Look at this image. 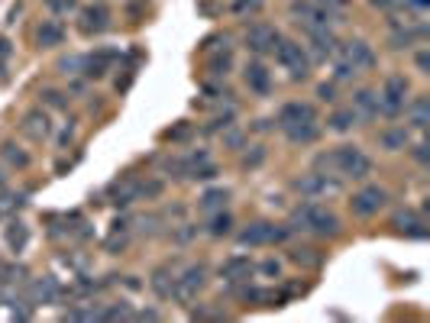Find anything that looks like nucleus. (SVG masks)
I'll return each mask as SVG.
<instances>
[{
    "label": "nucleus",
    "mask_w": 430,
    "mask_h": 323,
    "mask_svg": "<svg viewBox=\"0 0 430 323\" xmlns=\"http://www.w3.org/2000/svg\"><path fill=\"white\" fill-rule=\"evenodd\" d=\"M314 169L321 175H346L353 181H366L372 175V162L359 146H337L333 152H321L314 159Z\"/></svg>",
    "instance_id": "1"
},
{
    "label": "nucleus",
    "mask_w": 430,
    "mask_h": 323,
    "mask_svg": "<svg viewBox=\"0 0 430 323\" xmlns=\"http://www.w3.org/2000/svg\"><path fill=\"white\" fill-rule=\"evenodd\" d=\"M292 224L298 226V230L317 233V236H337V233H340L337 214L327 210V207H321V204H314V200H307V204H301V207L294 210Z\"/></svg>",
    "instance_id": "2"
},
{
    "label": "nucleus",
    "mask_w": 430,
    "mask_h": 323,
    "mask_svg": "<svg viewBox=\"0 0 430 323\" xmlns=\"http://www.w3.org/2000/svg\"><path fill=\"white\" fill-rule=\"evenodd\" d=\"M292 13L298 16V23L304 26V32L307 30H330L333 23H340V20H337L340 13L321 7L317 0H292Z\"/></svg>",
    "instance_id": "3"
},
{
    "label": "nucleus",
    "mask_w": 430,
    "mask_h": 323,
    "mask_svg": "<svg viewBox=\"0 0 430 323\" xmlns=\"http://www.w3.org/2000/svg\"><path fill=\"white\" fill-rule=\"evenodd\" d=\"M275 59H278L282 68L292 71L294 81H304V78L311 75V59H307L304 46H298V42H292V39H278Z\"/></svg>",
    "instance_id": "4"
},
{
    "label": "nucleus",
    "mask_w": 430,
    "mask_h": 323,
    "mask_svg": "<svg viewBox=\"0 0 430 323\" xmlns=\"http://www.w3.org/2000/svg\"><path fill=\"white\" fill-rule=\"evenodd\" d=\"M407 91H411V85H407V78H405V75H388V78H385L382 94H378V114H385V116H398L401 110H405Z\"/></svg>",
    "instance_id": "5"
},
{
    "label": "nucleus",
    "mask_w": 430,
    "mask_h": 323,
    "mask_svg": "<svg viewBox=\"0 0 430 323\" xmlns=\"http://www.w3.org/2000/svg\"><path fill=\"white\" fill-rule=\"evenodd\" d=\"M204 285H208V265H188L181 275H175V291H172V298L181 300V304H191Z\"/></svg>",
    "instance_id": "6"
},
{
    "label": "nucleus",
    "mask_w": 430,
    "mask_h": 323,
    "mask_svg": "<svg viewBox=\"0 0 430 323\" xmlns=\"http://www.w3.org/2000/svg\"><path fill=\"white\" fill-rule=\"evenodd\" d=\"M278 39H282V32H278L275 26L253 23L249 30H246V49H249L253 55H269V52H275Z\"/></svg>",
    "instance_id": "7"
},
{
    "label": "nucleus",
    "mask_w": 430,
    "mask_h": 323,
    "mask_svg": "<svg viewBox=\"0 0 430 323\" xmlns=\"http://www.w3.org/2000/svg\"><path fill=\"white\" fill-rule=\"evenodd\" d=\"M288 236V230L275 224H253L239 233V246H269V243H282Z\"/></svg>",
    "instance_id": "8"
},
{
    "label": "nucleus",
    "mask_w": 430,
    "mask_h": 323,
    "mask_svg": "<svg viewBox=\"0 0 430 323\" xmlns=\"http://www.w3.org/2000/svg\"><path fill=\"white\" fill-rule=\"evenodd\" d=\"M350 204H353V210L359 217H372V214H378V210L388 204V191L378 188V185H369V188H362V191H356Z\"/></svg>",
    "instance_id": "9"
},
{
    "label": "nucleus",
    "mask_w": 430,
    "mask_h": 323,
    "mask_svg": "<svg viewBox=\"0 0 430 323\" xmlns=\"http://www.w3.org/2000/svg\"><path fill=\"white\" fill-rule=\"evenodd\" d=\"M294 188H298L304 197H321V194H337L340 188H343V181L333 175H321V171H314V175H304L294 181Z\"/></svg>",
    "instance_id": "10"
},
{
    "label": "nucleus",
    "mask_w": 430,
    "mask_h": 323,
    "mask_svg": "<svg viewBox=\"0 0 430 323\" xmlns=\"http://www.w3.org/2000/svg\"><path fill=\"white\" fill-rule=\"evenodd\" d=\"M337 52L343 55V59L353 65L356 71L376 68V52H372V46H369V42H362V39H350V42H343V49H337Z\"/></svg>",
    "instance_id": "11"
},
{
    "label": "nucleus",
    "mask_w": 430,
    "mask_h": 323,
    "mask_svg": "<svg viewBox=\"0 0 430 323\" xmlns=\"http://www.w3.org/2000/svg\"><path fill=\"white\" fill-rule=\"evenodd\" d=\"M311 120H317V110L311 107V104H301V100L285 104L282 114H278V126H282V130H288V126H294V123H311Z\"/></svg>",
    "instance_id": "12"
},
{
    "label": "nucleus",
    "mask_w": 430,
    "mask_h": 323,
    "mask_svg": "<svg viewBox=\"0 0 430 323\" xmlns=\"http://www.w3.org/2000/svg\"><path fill=\"white\" fill-rule=\"evenodd\" d=\"M307 36H311V52H314V59H333V52H337V39H333L330 30H307Z\"/></svg>",
    "instance_id": "13"
},
{
    "label": "nucleus",
    "mask_w": 430,
    "mask_h": 323,
    "mask_svg": "<svg viewBox=\"0 0 430 323\" xmlns=\"http://www.w3.org/2000/svg\"><path fill=\"white\" fill-rule=\"evenodd\" d=\"M249 275H253V262L246 255H233L220 265V278H227V281H249Z\"/></svg>",
    "instance_id": "14"
},
{
    "label": "nucleus",
    "mask_w": 430,
    "mask_h": 323,
    "mask_svg": "<svg viewBox=\"0 0 430 323\" xmlns=\"http://www.w3.org/2000/svg\"><path fill=\"white\" fill-rule=\"evenodd\" d=\"M110 26V13L104 7H88L81 10V32L94 36V32H104Z\"/></svg>",
    "instance_id": "15"
},
{
    "label": "nucleus",
    "mask_w": 430,
    "mask_h": 323,
    "mask_svg": "<svg viewBox=\"0 0 430 323\" xmlns=\"http://www.w3.org/2000/svg\"><path fill=\"white\" fill-rule=\"evenodd\" d=\"M30 294H32V300H36V304H55V300H59V294H61V288H59V281H55L52 275H46V278H36V281H32Z\"/></svg>",
    "instance_id": "16"
},
{
    "label": "nucleus",
    "mask_w": 430,
    "mask_h": 323,
    "mask_svg": "<svg viewBox=\"0 0 430 323\" xmlns=\"http://www.w3.org/2000/svg\"><path fill=\"white\" fill-rule=\"evenodd\" d=\"M36 42L42 49H55L65 42V26L59 23V20H46V23L36 30Z\"/></svg>",
    "instance_id": "17"
},
{
    "label": "nucleus",
    "mask_w": 430,
    "mask_h": 323,
    "mask_svg": "<svg viewBox=\"0 0 430 323\" xmlns=\"http://www.w3.org/2000/svg\"><path fill=\"white\" fill-rule=\"evenodd\" d=\"M246 85L253 87L256 94H269L272 91V75L265 71V65H262V62L246 65Z\"/></svg>",
    "instance_id": "18"
},
{
    "label": "nucleus",
    "mask_w": 430,
    "mask_h": 323,
    "mask_svg": "<svg viewBox=\"0 0 430 323\" xmlns=\"http://www.w3.org/2000/svg\"><path fill=\"white\" fill-rule=\"evenodd\" d=\"M285 136L292 139L294 146H311V142L321 139V126H317V120H311V123H294L285 130Z\"/></svg>",
    "instance_id": "19"
},
{
    "label": "nucleus",
    "mask_w": 430,
    "mask_h": 323,
    "mask_svg": "<svg viewBox=\"0 0 430 323\" xmlns=\"http://www.w3.org/2000/svg\"><path fill=\"white\" fill-rule=\"evenodd\" d=\"M378 142H382V149H388V152H401V149H407V142H411V133H407L405 126H388V130L378 133Z\"/></svg>",
    "instance_id": "20"
},
{
    "label": "nucleus",
    "mask_w": 430,
    "mask_h": 323,
    "mask_svg": "<svg viewBox=\"0 0 430 323\" xmlns=\"http://www.w3.org/2000/svg\"><path fill=\"white\" fill-rule=\"evenodd\" d=\"M353 110L362 116V120H372V116H378V94L376 91H356L353 94Z\"/></svg>",
    "instance_id": "21"
},
{
    "label": "nucleus",
    "mask_w": 430,
    "mask_h": 323,
    "mask_svg": "<svg viewBox=\"0 0 430 323\" xmlns=\"http://www.w3.org/2000/svg\"><path fill=\"white\" fill-rule=\"evenodd\" d=\"M405 114H407V120H411V126L424 130V126L430 123V100L427 97H414L411 104H405Z\"/></svg>",
    "instance_id": "22"
},
{
    "label": "nucleus",
    "mask_w": 430,
    "mask_h": 323,
    "mask_svg": "<svg viewBox=\"0 0 430 323\" xmlns=\"http://www.w3.org/2000/svg\"><path fill=\"white\" fill-rule=\"evenodd\" d=\"M153 291L159 294V298H172V291H175V272H172V265H162V269L153 272Z\"/></svg>",
    "instance_id": "23"
},
{
    "label": "nucleus",
    "mask_w": 430,
    "mask_h": 323,
    "mask_svg": "<svg viewBox=\"0 0 430 323\" xmlns=\"http://www.w3.org/2000/svg\"><path fill=\"white\" fill-rule=\"evenodd\" d=\"M23 130H26V136H32V139H46L49 133H52V126H49V116L42 114V110H32V114H26Z\"/></svg>",
    "instance_id": "24"
},
{
    "label": "nucleus",
    "mask_w": 430,
    "mask_h": 323,
    "mask_svg": "<svg viewBox=\"0 0 430 323\" xmlns=\"http://www.w3.org/2000/svg\"><path fill=\"white\" fill-rule=\"evenodd\" d=\"M330 123V130H337V133H350L356 123H359V114H356L353 107H346V110H333V116L327 120Z\"/></svg>",
    "instance_id": "25"
},
{
    "label": "nucleus",
    "mask_w": 430,
    "mask_h": 323,
    "mask_svg": "<svg viewBox=\"0 0 430 323\" xmlns=\"http://www.w3.org/2000/svg\"><path fill=\"white\" fill-rule=\"evenodd\" d=\"M110 62H114V52H100L97 59L91 55V59H81V71H85L88 78H100L104 71H107Z\"/></svg>",
    "instance_id": "26"
},
{
    "label": "nucleus",
    "mask_w": 430,
    "mask_h": 323,
    "mask_svg": "<svg viewBox=\"0 0 430 323\" xmlns=\"http://www.w3.org/2000/svg\"><path fill=\"white\" fill-rule=\"evenodd\" d=\"M26 243H30V230H26V224L13 220V224L7 226V246L13 249V252H23Z\"/></svg>",
    "instance_id": "27"
},
{
    "label": "nucleus",
    "mask_w": 430,
    "mask_h": 323,
    "mask_svg": "<svg viewBox=\"0 0 430 323\" xmlns=\"http://www.w3.org/2000/svg\"><path fill=\"white\" fill-rule=\"evenodd\" d=\"M227 197H230V191H227V188H214V191H208L204 197L198 200V207H201V210H208V214H217V210H223Z\"/></svg>",
    "instance_id": "28"
},
{
    "label": "nucleus",
    "mask_w": 430,
    "mask_h": 323,
    "mask_svg": "<svg viewBox=\"0 0 430 323\" xmlns=\"http://www.w3.org/2000/svg\"><path fill=\"white\" fill-rule=\"evenodd\" d=\"M230 226H233L230 214H223V210H217V214L210 217L208 233H210V236H227V233H230Z\"/></svg>",
    "instance_id": "29"
},
{
    "label": "nucleus",
    "mask_w": 430,
    "mask_h": 323,
    "mask_svg": "<svg viewBox=\"0 0 430 323\" xmlns=\"http://www.w3.org/2000/svg\"><path fill=\"white\" fill-rule=\"evenodd\" d=\"M4 159H7L10 165H16V169H26V165H30V155H26L20 146H13V142L4 146Z\"/></svg>",
    "instance_id": "30"
},
{
    "label": "nucleus",
    "mask_w": 430,
    "mask_h": 323,
    "mask_svg": "<svg viewBox=\"0 0 430 323\" xmlns=\"http://www.w3.org/2000/svg\"><path fill=\"white\" fill-rule=\"evenodd\" d=\"M333 71H337V81H350V78L359 75V71H356L353 65L346 62V59H343L340 52H333Z\"/></svg>",
    "instance_id": "31"
},
{
    "label": "nucleus",
    "mask_w": 430,
    "mask_h": 323,
    "mask_svg": "<svg viewBox=\"0 0 430 323\" xmlns=\"http://www.w3.org/2000/svg\"><path fill=\"white\" fill-rule=\"evenodd\" d=\"M230 65H233L230 49H223L220 55H214V59H210V71H214V75H227V71H230Z\"/></svg>",
    "instance_id": "32"
},
{
    "label": "nucleus",
    "mask_w": 430,
    "mask_h": 323,
    "mask_svg": "<svg viewBox=\"0 0 430 323\" xmlns=\"http://www.w3.org/2000/svg\"><path fill=\"white\" fill-rule=\"evenodd\" d=\"M294 262H301V265H321V255H317V249H294L292 252Z\"/></svg>",
    "instance_id": "33"
},
{
    "label": "nucleus",
    "mask_w": 430,
    "mask_h": 323,
    "mask_svg": "<svg viewBox=\"0 0 430 323\" xmlns=\"http://www.w3.org/2000/svg\"><path fill=\"white\" fill-rule=\"evenodd\" d=\"M262 4H265V0H237V4H233V13H239V16L256 13V10H259Z\"/></svg>",
    "instance_id": "34"
},
{
    "label": "nucleus",
    "mask_w": 430,
    "mask_h": 323,
    "mask_svg": "<svg viewBox=\"0 0 430 323\" xmlns=\"http://www.w3.org/2000/svg\"><path fill=\"white\" fill-rule=\"evenodd\" d=\"M100 317H104V320H117V317H133V310H130V304H120V307L100 310Z\"/></svg>",
    "instance_id": "35"
},
{
    "label": "nucleus",
    "mask_w": 430,
    "mask_h": 323,
    "mask_svg": "<svg viewBox=\"0 0 430 323\" xmlns=\"http://www.w3.org/2000/svg\"><path fill=\"white\" fill-rule=\"evenodd\" d=\"M259 269H262V275L278 278V275H282V262H278V259H265V262L259 265Z\"/></svg>",
    "instance_id": "36"
},
{
    "label": "nucleus",
    "mask_w": 430,
    "mask_h": 323,
    "mask_svg": "<svg viewBox=\"0 0 430 323\" xmlns=\"http://www.w3.org/2000/svg\"><path fill=\"white\" fill-rule=\"evenodd\" d=\"M49 7H52L55 13H75L78 4L75 0H49Z\"/></svg>",
    "instance_id": "37"
},
{
    "label": "nucleus",
    "mask_w": 430,
    "mask_h": 323,
    "mask_svg": "<svg viewBox=\"0 0 430 323\" xmlns=\"http://www.w3.org/2000/svg\"><path fill=\"white\" fill-rule=\"evenodd\" d=\"M262 159H265V149H262V146H256V152H253V155H246V159H243V165H246V169H256V165H259Z\"/></svg>",
    "instance_id": "38"
},
{
    "label": "nucleus",
    "mask_w": 430,
    "mask_h": 323,
    "mask_svg": "<svg viewBox=\"0 0 430 323\" xmlns=\"http://www.w3.org/2000/svg\"><path fill=\"white\" fill-rule=\"evenodd\" d=\"M59 68L65 71V75H75V71L81 68V59H61V62H59Z\"/></svg>",
    "instance_id": "39"
},
{
    "label": "nucleus",
    "mask_w": 430,
    "mask_h": 323,
    "mask_svg": "<svg viewBox=\"0 0 430 323\" xmlns=\"http://www.w3.org/2000/svg\"><path fill=\"white\" fill-rule=\"evenodd\" d=\"M317 4H321V7H327V10H333V13H343L350 0H317Z\"/></svg>",
    "instance_id": "40"
},
{
    "label": "nucleus",
    "mask_w": 430,
    "mask_h": 323,
    "mask_svg": "<svg viewBox=\"0 0 430 323\" xmlns=\"http://www.w3.org/2000/svg\"><path fill=\"white\" fill-rule=\"evenodd\" d=\"M46 97H49V104H52V107H59V110H65V107H68V100L61 97V94H59V91H49V94H46Z\"/></svg>",
    "instance_id": "41"
},
{
    "label": "nucleus",
    "mask_w": 430,
    "mask_h": 323,
    "mask_svg": "<svg viewBox=\"0 0 430 323\" xmlns=\"http://www.w3.org/2000/svg\"><path fill=\"white\" fill-rule=\"evenodd\" d=\"M333 94H337V91H333V85H321V87H317V97H321V100H337Z\"/></svg>",
    "instance_id": "42"
},
{
    "label": "nucleus",
    "mask_w": 430,
    "mask_h": 323,
    "mask_svg": "<svg viewBox=\"0 0 430 323\" xmlns=\"http://www.w3.org/2000/svg\"><path fill=\"white\" fill-rule=\"evenodd\" d=\"M10 55H13V46H10L7 39H0V62H7Z\"/></svg>",
    "instance_id": "43"
},
{
    "label": "nucleus",
    "mask_w": 430,
    "mask_h": 323,
    "mask_svg": "<svg viewBox=\"0 0 430 323\" xmlns=\"http://www.w3.org/2000/svg\"><path fill=\"white\" fill-rule=\"evenodd\" d=\"M417 68H421L424 75L430 71V55H427V52H417Z\"/></svg>",
    "instance_id": "44"
},
{
    "label": "nucleus",
    "mask_w": 430,
    "mask_h": 323,
    "mask_svg": "<svg viewBox=\"0 0 430 323\" xmlns=\"http://www.w3.org/2000/svg\"><path fill=\"white\" fill-rule=\"evenodd\" d=\"M139 317V320H159V310H143V314H133Z\"/></svg>",
    "instance_id": "45"
},
{
    "label": "nucleus",
    "mask_w": 430,
    "mask_h": 323,
    "mask_svg": "<svg viewBox=\"0 0 430 323\" xmlns=\"http://www.w3.org/2000/svg\"><path fill=\"white\" fill-rule=\"evenodd\" d=\"M227 142H230V146H243V136H239V133H230V136H227Z\"/></svg>",
    "instance_id": "46"
},
{
    "label": "nucleus",
    "mask_w": 430,
    "mask_h": 323,
    "mask_svg": "<svg viewBox=\"0 0 430 323\" xmlns=\"http://www.w3.org/2000/svg\"><path fill=\"white\" fill-rule=\"evenodd\" d=\"M405 4H411V7H414V10H424V7H427V4H430V0H405Z\"/></svg>",
    "instance_id": "47"
},
{
    "label": "nucleus",
    "mask_w": 430,
    "mask_h": 323,
    "mask_svg": "<svg viewBox=\"0 0 430 323\" xmlns=\"http://www.w3.org/2000/svg\"><path fill=\"white\" fill-rule=\"evenodd\" d=\"M417 162H427V146H424V142H421V146H417Z\"/></svg>",
    "instance_id": "48"
},
{
    "label": "nucleus",
    "mask_w": 430,
    "mask_h": 323,
    "mask_svg": "<svg viewBox=\"0 0 430 323\" xmlns=\"http://www.w3.org/2000/svg\"><path fill=\"white\" fill-rule=\"evenodd\" d=\"M372 4H376V7H382V10H388L395 4V0H372Z\"/></svg>",
    "instance_id": "49"
},
{
    "label": "nucleus",
    "mask_w": 430,
    "mask_h": 323,
    "mask_svg": "<svg viewBox=\"0 0 430 323\" xmlns=\"http://www.w3.org/2000/svg\"><path fill=\"white\" fill-rule=\"evenodd\" d=\"M4 188H7V181H4V175H0V191H4Z\"/></svg>",
    "instance_id": "50"
}]
</instances>
